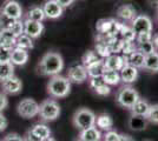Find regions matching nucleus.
<instances>
[{
	"instance_id": "49",
	"label": "nucleus",
	"mask_w": 158,
	"mask_h": 141,
	"mask_svg": "<svg viewBox=\"0 0 158 141\" xmlns=\"http://www.w3.org/2000/svg\"><path fill=\"white\" fill-rule=\"evenodd\" d=\"M149 1H150V4H151L152 6H155L158 8V0H149Z\"/></svg>"
},
{
	"instance_id": "53",
	"label": "nucleus",
	"mask_w": 158,
	"mask_h": 141,
	"mask_svg": "<svg viewBox=\"0 0 158 141\" xmlns=\"http://www.w3.org/2000/svg\"><path fill=\"white\" fill-rule=\"evenodd\" d=\"M157 20H158V13H157Z\"/></svg>"
},
{
	"instance_id": "33",
	"label": "nucleus",
	"mask_w": 158,
	"mask_h": 141,
	"mask_svg": "<svg viewBox=\"0 0 158 141\" xmlns=\"http://www.w3.org/2000/svg\"><path fill=\"white\" fill-rule=\"evenodd\" d=\"M145 118H146L148 122L153 123V125H158V104L150 105L149 112H148Z\"/></svg>"
},
{
	"instance_id": "17",
	"label": "nucleus",
	"mask_w": 158,
	"mask_h": 141,
	"mask_svg": "<svg viewBox=\"0 0 158 141\" xmlns=\"http://www.w3.org/2000/svg\"><path fill=\"white\" fill-rule=\"evenodd\" d=\"M137 15L136 8L130 4H124L117 8V17L124 21H132Z\"/></svg>"
},
{
	"instance_id": "19",
	"label": "nucleus",
	"mask_w": 158,
	"mask_h": 141,
	"mask_svg": "<svg viewBox=\"0 0 158 141\" xmlns=\"http://www.w3.org/2000/svg\"><path fill=\"white\" fill-rule=\"evenodd\" d=\"M105 71V66H104V59H99L96 62H93L91 65H89L86 67V72H87V76L91 78H96V76H102Z\"/></svg>"
},
{
	"instance_id": "25",
	"label": "nucleus",
	"mask_w": 158,
	"mask_h": 141,
	"mask_svg": "<svg viewBox=\"0 0 158 141\" xmlns=\"http://www.w3.org/2000/svg\"><path fill=\"white\" fill-rule=\"evenodd\" d=\"M102 78H103L104 82L109 86H116L120 82V75H119V72H117V71L105 69Z\"/></svg>"
},
{
	"instance_id": "56",
	"label": "nucleus",
	"mask_w": 158,
	"mask_h": 141,
	"mask_svg": "<svg viewBox=\"0 0 158 141\" xmlns=\"http://www.w3.org/2000/svg\"><path fill=\"white\" fill-rule=\"evenodd\" d=\"M0 141H1V140H0Z\"/></svg>"
},
{
	"instance_id": "27",
	"label": "nucleus",
	"mask_w": 158,
	"mask_h": 141,
	"mask_svg": "<svg viewBox=\"0 0 158 141\" xmlns=\"http://www.w3.org/2000/svg\"><path fill=\"white\" fill-rule=\"evenodd\" d=\"M30 131H31L35 136H38L39 139H45L47 136H51V129H50V127L46 126L45 123H37V125H34Z\"/></svg>"
},
{
	"instance_id": "36",
	"label": "nucleus",
	"mask_w": 158,
	"mask_h": 141,
	"mask_svg": "<svg viewBox=\"0 0 158 141\" xmlns=\"http://www.w3.org/2000/svg\"><path fill=\"white\" fill-rule=\"evenodd\" d=\"M10 31H11L15 37H19L21 34H24V21L17 20L13 24V26L11 27Z\"/></svg>"
},
{
	"instance_id": "1",
	"label": "nucleus",
	"mask_w": 158,
	"mask_h": 141,
	"mask_svg": "<svg viewBox=\"0 0 158 141\" xmlns=\"http://www.w3.org/2000/svg\"><path fill=\"white\" fill-rule=\"evenodd\" d=\"M64 69V59L57 52H47L38 64V72L44 76H54Z\"/></svg>"
},
{
	"instance_id": "26",
	"label": "nucleus",
	"mask_w": 158,
	"mask_h": 141,
	"mask_svg": "<svg viewBox=\"0 0 158 141\" xmlns=\"http://www.w3.org/2000/svg\"><path fill=\"white\" fill-rule=\"evenodd\" d=\"M26 19L33 21H38V22H43L45 19V13L43 11L41 6H33L31 7L26 13Z\"/></svg>"
},
{
	"instance_id": "46",
	"label": "nucleus",
	"mask_w": 158,
	"mask_h": 141,
	"mask_svg": "<svg viewBox=\"0 0 158 141\" xmlns=\"http://www.w3.org/2000/svg\"><path fill=\"white\" fill-rule=\"evenodd\" d=\"M58 4H59L60 6L63 7V8H66V7H70L72 5L73 2H74V0H56Z\"/></svg>"
},
{
	"instance_id": "31",
	"label": "nucleus",
	"mask_w": 158,
	"mask_h": 141,
	"mask_svg": "<svg viewBox=\"0 0 158 141\" xmlns=\"http://www.w3.org/2000/svg\"><path fill=\"white\" fill-rule=\"evenodd\" d=\"M96 53L98 54L99 57H102V58H106L110 54H112L110 46L106 42V39H104L103 41H99V42L96 44Z\"/></svg>"
},
{
	"instance_id": "20",
	"label": "nucleus",
	"mask_w": 158,
	"mask_h": 141,
	"mask_svg": "<svg viewBox=\"0 0 158 141\" xmlns=\"http://www.w3.org/2000/svg\"><path fill=\"white\" fill-rule=\"evenodd\" d=\"M96 127L102 131H110L113 127V120H112L111 115L102 113L98 116H96Z\"/></svg>"
},
{
	"instance_id": "55",
	"label": "nucleus",
	"mask_w": 158,
	"mask_h": 141,
	"mask_svg": "<svg viewBox=\"0 0 158 141\" xmlns=\"http://www.w3.org/2000/svg\"><path fill=\"white\" fill-rule=\"evenodd\" d=\"M99 141H100V140H99Z\"/></svg>"
},
{
	"instance_id": "23",
	"label": "nucleus",
	"mask_w": 158,
	"mask_h": 141,
	"mask_svg": "<svg viewBox=\"0 0 158 141\" xmlns=\"http://www.w3.org/2000/svg\"><path fill=\"white\" fill-rule=\"evenodd\" d=\"M0 38H1L4 47H6L8 49H13L15 47L17 37L10 29H0Z\"/></svg>"
},
{
	"instance_id": "7",
	"label": "nucleus",
	"mask_w": 158,
	"mask_h": 141,
	"mask_svg": "<svg viewBox=\"0 0 158 141\" xmlns=\"http://www.w3.org/2000/svg\"><path fill=\"white\" fill-rule=\"evenodd\" d=\"M136 35L143 33H152V20L146 14H137L131 21V26Z\"/></svg>"
},
{
	"instance_id": "39",
	"label": "nucleus",
	"mask_w": 158,
	"mask_h": 141,
	"mask_svg": "<svg viewBox=\"0 0 158 141\" xmlns=\"http://www.w3.org/2000/svg\"><path fill=\"white\" fill-rule=\"evenodd\" d=\"M119 136H120V134H119L118 132H116V131H113V129H110V131L105 132V134H104V140L103 141H118Z\"/></svg>"
},
{
	"instance_id": "5",
	"label": "nucleus",
	"mask_w": 158,
	"mask_h": 141,
	"mask_svg": "<svg viewBox=\"0 0 158 141\" xmlns=\"http://www.w3.org/2000/svg\"><path fill=\"white\" fill-rule=\"evenodd\" d=\"M38 115L43 121H54L59 118L60 106L59 104L53 99H46L39 105Z\"/></svg>"
},
{
	"instance_id": "42",
	"label": "nucleus",
	"mask_w": 158,
	"mask_h": 141,
	"mask_svg": "<svg viewBox=\"0 0 158 141\" xmlns=\"http://www.w3.org/2000/svg\"><path fill=\"white\" fill-rule=\"evenodd\" d=\"M2 141H24V138L17 133H10L2 139Z\"/></svg>"
},
{
	"instance_id": "32",
	"label": "nucleus",
	"mask_w": 158,
	"mask_h": 141,
	"mask_svg": "<svg viewBox=\"0 0 158 141\" xmlns=\"http://www.w3.org/2000/svg\"><path fill=\"white\" fill-rule=\"evenodd\" d=\"M137 51H139L142 54H144L145 57L149 54L156 52V48L153 46L152 41H146V42H139L137 44Z\"/></svg>"
},
{
	"instance_id": "22",
	"label": "nucleus",
	"mask_w": 158,
	"mask_h": 141,
	"mask_svg": "<svg viewBox=\"0 0 158 141\" xmlns=\"http://www.w3.org/2000/svg\"><path fill=\"white\" fill-rule=\"evenodd\" d=\"M149 108H150L149 101L146 100V99H143V98H139L138 101L132 106V108L130 111H131V114L146 116L148 112H149Z\"/></svg>"
},
{
	"instance_id": "10",
	"label": "nucleus",
	"mask_w": 158,
	"mask_h": 141,
	"mask_svg": "<svg viewBox=\"0 0 158 141\" xmlns=\"http://www.w3.org/2000/svg\"><path fill=\"white\" fill-rule=\"evenodd\" d=\"M41 7L45 13V18L47 19H58L64 13V8L56 0H46Z\"/></svg>"
},
{
	"instance_id": "14",
	"label": "nucleus",
	"mask_w": 158,
	"mask_h": 141,
	"mask_svg": "<svg viewBox=\"0 0 158 141\" xmlns=\"http://www.w3.org/2000/svg\"><path fill=\"white\" fill-rule=\"evenodd\" d=\"M119 75H120V81L122 82H124L125 85H130V84H133L138 79L139 71L138 68L126 64L125 66L119 71Z\"/></svg>"
},
{
	"instance_id": "6",
	"label": "nucleus",
	"mask_w": 158,
	"mask_h": 141,
	"mask_svg": "<svg viewBox=\"0 0 158 141\" xmlns=\"http://www.w3.org/2000/svg\"><path fill=\"white\" fill-rule=\"evenodd\" d=\"M17 112L21 118L25 119H31L37 116L39 113V104L34 99L31 98H25L20 101L17 106Z\"/></svg>"
},
{
	"instance_id": "3",
	"label": "nucleus",
	"mask_w": 158,
	"mask_h": 141,
	"mask_svg": "<svg viewBox=\"0 0 158 141\" xmlns=\"http://www.w3.org/2000/svg\"><path fill=\"white\" fill-rule=\"evenodd\" d=\"M140 98L137 89H135L131 86H123L118 89L116 93V104L119 107L131 109L132 106L138 101Z\"/></svg>"
},
{
	"instance_id": "51",
	"label": "nucleus",
	"mask_w": 158,
	"mask_h": 141,
	"mask_svg": "<svg viewBox=\"0 0 158 141\" xmlns=\"http://www.w3.org/2000/svg\"><path fill=\"white\" fill-rule=\"evenodd\" d=\"M2 46V41H1V38H0V47Z\"/></svg>"
},
{
	"instance_id": "34",
	"label": "nucleus",
	"mask_w": 158,
	"mask_h": 141,
	"mask_svg": "<svg viewBox=\"0 0 158 141\" xmlns=\"http://www.w3.org/2000/svg\"><path fill=\"white\" fill-rule=\"evenodd\" d=\"M100 58H99V55L94 51H87L84 55H83V59H81V61H83V65L85 66V67H87L89 65H91V64H93V62H96L97 60H99Z\"/></svg>"
},
{
	"instance_id": "52",
	"label": "nucleus",
	"mask_w": 158,
	"mask_h": 141,
	"mask_svg": "<svg viewBox=\"0 0 158 141\" xmlns=\"http://www.w3.org/2000/svg\"><path fill=\"white\" fill-rule=\"evenodd\" d=\"M76 141H83V140H80V139H78V140H76Z\"/></svg>"
},
{
	"instance_id": "44",
	"label": "nucleus",
	"mask_w": 158,
	"mask_h": 141,
	"mask_svg": "<svg viewBox=\"0 0 158 141\" xmlns=\"http://www.w3.org/2000/svg\"><path fill=\"white\" fill-rule=\"evenodd\" d=\"M7 125H8V121H7L6 116L0 112V132L5 131L7 128Z\"/></svg>"
},
{
	"instance_id": "9",
	"label": "nucleus",
	"mask_w": 158,
	"mask_h": 141,
	"mask_svg": "<svg viewBox=\"0 0 158 141\" xmlns=\"http://www.w3.org/2000/svg\"><path fill=\"white\" fill-rule=\"evenodd\" d=\"M1 87H2V92L5 94L17 95L23 89V82L18 76L12 75L11 78H7L6 80L1 81Z\"/></svg>"
},
{
	"instance_id": "11",
	"label": "nucleus",
	"mask_w": 158,
	"mask_h": 141,
	"mask_svg": "<svg viewBox=\"0 0 158 141\" xmlns=\"http://www.w3.org/2000/svg\"><path fill=\"white\" fill-rule=\"evenodd\" d=\"M44 29L45 27L43 25V22L33 21L30 19H26L24 21V34L28 35L32 39H38L44 33Z\"/></svg>"
},
{
	"instance_id": "54",
	"label": "nucleus",
	"mask_w": 158,
	"mask_h": 141,
	"mask_svg": "<svg viewBox=\"0 0 158 141\" xmlns=\"http://www.w3.org/2000/svg\"><path fill=\"white\" fill-rule=\"evenodd\" d=\"M145 141H150V140H145Z\"/></svg>"
},
{
	"instance_id": "41",
	"label": "nucleus",
	"mask_w": 158,
	"mask_h": 141,
	"mask_svg": "<svg viewBox=\"0 0 158 141\" xmlns=\"http://www.w3.org/2000/svg\"><path fill=\"white\" fill-rule=\"evenodd\" d=\"M152 40V33H143L138 34L136 37V41L137 42H146V41H151Z\"/></svg>"
},
{
	"instance_id": "40",
	"label": "nucleus",
	"mask_w": 158,
	"mask_h": 141,
	"mask_svg": "<svg viewBox=\"0 0 158 141\" xmlns=\"http://www.w3.org/2000/svg\"><path fill=\"white\" fill-rule=\"evenodd\" d=\"M94 92L98 94V95H100V96H106V95H109V94L111 93V87H110L109 85L104 84V85H102L100 87L96 88Z\"/></svg>"
},
{
	"instance_id": "50",
	"label": "nucleus",
	"mask_w": 158,
	"mask_h": 141,
	"mask_svg": "<svg viewBox=\"0 0 158 141\" xmlns=\"http://www.w3.org/2000/svg\"><path fill=\"white\" fill-rule=\"evenodd\" d=\"M41 141H56V140L53 139L52 136H47V138H45V139H41Z\"/></svg>"
},
{
	"instance_id": "8",
	"label": "nucleus",
	"mask_w": 158,
	"mask_h": 141,
	"mask_svg": "<svg viewBox=\"0 0 158 141\" xmlns=\"http://www.w3.org/2000/svg\"><path fill=\"white\" fill-rule=\"evenodd\" d=\"M86 67L83 64H74L67 69V79L74 84H83L87 79Z\"/></svg>"
},
{
	"instance_id": "15",
	"label": "nucleus",
	"mask_w": 158,
	"mask_h": 141,
	"mask_svg": "<svg viewBox=\"0 0 158 141\" xmlns=\"http://www.w3.org/2000/svg\"><path fill=\"white\" fill-rule=\"evenodd\" d=\"M28 61V51L14 47L11 53V64L14 66H24Z\"/></svg>"
},
{
	"instance_id": "38",
	"label": "nucleus",
	"mask_w": 158,
	"mask_h": 141,
	"mask_svg": "<svg viewBox=\"0 0 158 141\" xmlns=\"http://www.w3.org/2000/svg\"><path fill=\"white\" fill-rule=\"evenodd\" d=\"M137 49V46H135V44L133 42H127V41H124V44H123V47H122V53L125 54V57L127 55H130L132 52H135Z\"/></svg>"
},
{
	"instance_id": "30",
	"label": "nucleus",
	"mask_w": 158,
	"mask_h": 141,
	"mask_svg": "<svg viewBox=\"0 0 158 141\" xmlns=\"http://www.w3.org/2000/svg\"><path fill=\"white\" fill-rule=\"evenodd\" d=\"M119 33L122 35V40L127 41V42H133L136 40V37H137L131 27L126 26V25H120Z\"/></svg>"
},
{
	"instance_id": "12",
	"label": "nucleus",
	"mask_w": 158,
	"mask_h": 141,
	"mask_svg": "<svg viewBox=\"0 0 158 141\" xmlns=\"http://www.w3.org/2000/svg\"><path fill=\"white\" fill-rule=\"evenodd\" d=\"M1 12L6 14L7 17L12 18L14 20H20L23 17V7L18 1L15 0H8L6 4L2 6Z\"/></svg>"
},
{
	"instance_id": "4",
	"label": "nucleus",
	"mask_w": 158,
	"mask_h": 141,
	"mask_svg": "<svg viewBox=\"0 0 158 141\" xmlns=\"http://www.w3.org/2000/svg\"><path fill=\"white\" fill-rule=\"evenodd\" d=\"M72 122L73 126L77 129L83 131L89 127L96 126V114L91 109L81 107L74 112L72 116Z\"/></svg>"
},
{
	"instance_id": "21",
	"label": "nucleus",
	"mask_w": 158,
	"mask_h": 141,
	"mask_svg": "<svg viewBox=\"0 0 158 141\" xmlns=\"http://www.w3.org/2000/svg\"><path fill=\"white\" fill-rule=\"evenodd\" d=\"M143 69L150 73H158V52H153L145 57Z\"/></svg>"
},
{
	"instance_id": "35",
	"label": "nucleus",
	"mask_w": 158,
	"mask_h": 141,
	"mask_svg": "<svg viewBox=\"0 0 158 141\" xmlns=\"http://www.w3.org/2000/svg\"><path fill=\"white\" fill-rule=\"evenodd\" d=\"M15 21L17 20L7 17L6 14H4L0 11V29H11V27L13 26Z\"/></svg>"
},
{
	"instance_id": "43",
	"label": "nucleus",
	"mask_w": 158,
	"mask_h": 141,
	"mask_svg": "<svg viewBox=\"0 0 158 141\" xmlns=\"http://www.w3.org/2000/svg\"><path fill=\"white\" fill-rule=\"evenodd\" d=\"M7 106H8V99H7L6 94L0 93V112H2Z\"/></svg>"
},
{
	"instance_id": "37",
	"label": "nucleus",
	"mask_w": 158,
	"mask_h": 141,
	"mask_svg": "<svg viewBox=\"0 0 158 141\" xmlns=\"http://www.w3.org/2000/svg\"><path fill=\"white\" fill-rule=\"evenodd\" d=\"M11 53L12 49H8L6 47H0V62H11Z\"/></svg>"
},
{
	"instance_id": "48",
	"label": "nucleus",
	"mask_w": 158,
	"mask_h": 141,
	"mask_svg": "<svg viewBox=\"0 0 158 141\" xmlns=\"http://www.w3.org/2000/svg\"><path fill=\"white\" fill-rule=\"evenodd\" d=\"M152 44H153V46L156 49H158V33H156L155 35H152Z\"/></svg>"
},
{
	"instance_id": "2",
	"label": "nucleus",
	"mask_w": 158,
	"mask_h": 141,
	"mask_svg": "<svg viewBox=\"0 0 158 141\" xmlns=\"http://www.w3.org/2000/svg\"><path fill=\"white\" fill-rule=\"evenodd\" d=\"M70 92H71V81L66 76L58 74L51 76L50 81L47 82V93L52 98L56 99L65 98L70 94Z\"/></svg>"
},
{
	"instance_id": "28",
	"label": "nucleus",
	"mask_w": 158,
	"mask_h": 141,
	"mask_svg": "<svg viewBox=\"0 0 158 141\" xmlns=\"http://www.w3.org/2000/svg\"><path fill=\"white\" fill-rule=\"evenodd\" d=\"M15 47H19V48H23V49L30 51V49L33 48V39L30 38L26 34H21L19 37H17Z\"/></svg>"
},
{
	"instance_id": "18",
	"label": "nucleus",
	"mask_w": 158,
	"mask_h": 141,
	"mask_svg": "<svg viewBox=\"0 0 158 141\" xmlns=\"http://www.w3.org/2000/svg\"><path fill=\"white\" fill-rule=\"evenodd\" d=\"M79 139L83 141H99L102 139V133L96 126H92L80 131Z\"/></svg>"
},
{
	"instance_id": "45",
	"label": "nucleus",
	"mask_w": 158,
	"mask_h": 141,
	"mask_svg": "<svg viewBox=\"0 0 158 141\" xmlns=\"http://www.w3.org/2000/svg\"><path fill=\"white\" fill-rule=\"evenodd\" d=\"M24 141H41V139H39L38 136H35L31 131H28L26 135H25V138H24Z\"/></svg>"
},
{
	"instance_id": "47",
	"label": "nucleus",
	"mask_w": 158,
	"mask_h": 141,
	"mask_svg": "<svg viewBox=\"0 0 158 141\" xmlns=\"http://www.w3.org/2000/svg\"><path fill=\"white\" fill-rule=\"evenodd\" d=\"M118 141H135V140H133V138H132V136H130V135H127V134H120Z\"/></svg>"
},
{
	"instance_id": "29",
	"label": "nucleus",
	"mask_w": 158,
	"mask_h": 141,
	"mask_svg": "<svg viewBox=\"0 0 158 141\" xmlns=\"http://www.w3.org/2000/svg\"><path fill=\"white\" fill-rule=\"evenodd\" d=\"M14 75V65L11 62H0V81Z\"/></svg>"
},
{
	"instance_id": "24",
	"label": "nucleus",
	"mask_w": 158,
	"mask_h": 141,
	"mask_svg": "<svg viewBox=\"0 0 158 141\" xmlns=\"http://www.w3.org/2000/svg\"><path fill=\"white\" fill-rule=\"evenodd\" d=\"M126 60H127V64H129V65H131V66L139 69V68H143V66H144L145 55L136 49L135 52H132L130 55L126 57Z\"/></svg>"
},
{
	"instance_id": "16",
	"label": "nucleus",
	"mask_w": 158,
	"mask_h": 141,
	"mask_svg": "<svg viewBox=\"0 0 158 141\" xmlns=\"http://www.w3.org/2000/svg\"><path fill=\"white\" fill-rule=\"evenodd\" d=\"M148 120L145 116H140V115H135L131 114L129 120H127V126L131 131L135 132H140V131H144L148 127Z\"/></svg>"
},
{
	"instance_id": "13",
	"label": "nucleus",
	"mask_w": 158,
	"mask_h": 141,
	"mask_svg": "<svg viewBox=\"0 0 158 141\" xmlns=\"http://www.w3.org/2000/svg\"><path fill=\"white\" fill-rule=\"evenodd\" d=\"M126 64H127L126 57H122V55H118V54H110L109 57H106L104 59L105 69H110V71L119 72Z\"/></svg>"
}]
</instances>
